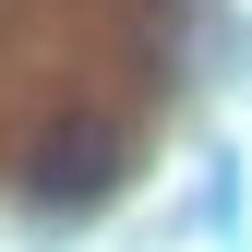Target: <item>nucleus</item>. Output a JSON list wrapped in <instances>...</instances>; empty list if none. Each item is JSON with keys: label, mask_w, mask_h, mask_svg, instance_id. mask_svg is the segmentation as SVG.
<instances>
[{"label": "nucleus", "mask_w": 252, "mask_h": 252, "mask_svg": "<svg viewBox=\"0 0 252 252\" xmlns=\"http://www.w3.org/2000/svg\"><path fill=\"white\" fill-rule=\"evenodd\" d=\"M120 168H132V132H120L108 108H72V120H48V132L24 144V192L60 204V216H72V204H96Z\"/></svg>", "instance_id": "nucleus-1"}]
</instances>
